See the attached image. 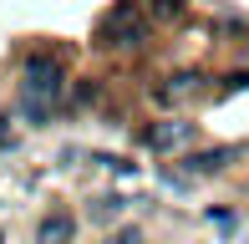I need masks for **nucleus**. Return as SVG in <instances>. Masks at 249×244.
<instances>
[{
    "label": "nucleus",
    "mask_w": 249,
    "mask_h": 244,
    "mask_svg": "<svg viewBox=\"0 0 249 244\" xmlns=\"http://www.w3.org/2000/svg\"><path fill=\"white\" fill-rule=\"evenodd\" d=\"M10 142H16V132H10V122H0V153H5Z\"/></svg>",
    "instance_id": "obj_10"
},
{
    "label": "nucleus",
    "mask_w": 249,
    "mask_h": 244,
    "mask_svg": "<svg viewBox=\"0 0 249 244\" xmlns=\"http://www.w3.org/2000/svg\"><path fill=\"white\" fill-rule=\"evenodd\" d=\"M188 138H194V122H158V127H148V148H158V153L183 148Z\"/></svg>",
    "instance_id": "obj_4"
},
{
    "label": "nucleus",
    "mask_w": 249,
    "mask_h": 244,
    "mask_svg": "<svg viewBox=\"0 0 249 244\" xmlns=\"http://www.w3.org/2000/svg\"><path fill=\"white\" fill-rule=\"evenodd\" d=\"M142 41V10L138 0H117L97 26V46H138Z\"/></svg>",
    "instance_id": "obj_2"
},
{
    "label": "nucleus",
    "mask_w": 249,
    "mask_h": 244,
    "mask_svg": "<svg viewBox=\"0 0 249 244\" xmlns=\"http://www.w3.org/2000/svg\"><path fill=\"white\" fill-rule=\"evenodd\" d=\"M122 209H127V198H122V193H107V198H97L92 214H97V219H117Z\"/></svg>",
    "instance_id": "obj_7"
},
{
    "label": "nucleus",
    "mask_w": 249,
    "mask_h": 244,
    "mask_svg": "<svg viewBox=\"0 0 249 244\" xmlns=\"http://www.w3.org/2000/svg\"><path fill=\"white\" fill-rule=\"evenodd\" d=\"M188 92H198V76H194V71H178L158 97H163V102H178V97H188Z\"/></svg>",
    "instance_id": "obj_6"
},
{
    "label": "nucleus",
    "mask_w": 249,
    "mask_h": 244,
    "mask_svg": "<svg viewBox=\"0 0 249 244\" xmlns=\"http://www.w3.org/2000/svg\"><path fill=\"white\" fill-rule=\"evenodd\" d=\"M229 158H234V148H213V153H198V158H188V173H219Z\"/></svg>",
    "instance_id": "obj_5"
},
{
    "label": "nucleus",
    "mask_w": 249,
    "mask_h": 244,
    "mask_svg": "<svg viewBox=\"0 0 249 244\" xmlns=\"http://www.w3.org/2000/svg\"><path fill=\"white\" fill-rule=\"evenodd\" d=\"M61 92H66L61 66H56L51 56H31V61H26V71H20V117H26L31 127H41V122L56 112Z\"/></svg>",
    "instance_id": "obj_1"
},
{
    "label": "nucleus",
    "mask_w": 249,
    "mask_h": 244,
    "mask_svg": "<svg viewBox=\"0 0 249 244\" xmlns=\"http://www.w3.org/2000/svg\"><path fill=\"white\" fill-rule=\"evenodd\" d=\"M71 239H76V219L66 214V209H51L36 224V244H71Z\"/></svg>",
    "instance_id": "obj_3"
},
{
    "label": "nucleus",
    "mask_w": 249,
    "mask_h": 244,
    "mask_svg": "<svg viewBox=\"0 0 249 244\" xmlns=\"http://www.w3.org/2000/svg\"><path fill=\"white\" fill-rule=\"evenodd\" d=\"M158 16H183V0H158Z\"/></svg>",
    "instance_id": "obj_9"
},
{
    "label": "nucleus",
    "mask_w": 249,
    "mask_h": 244,
    "mask_svg": "<svg viewBox=\"0 0 249 244\" xmlns=\"http://www.w3.org/2000/svg\"><path fill=\"white\" fill-rule=\"evenodd\" d=\"M107 244H142V229H117Z\"/></svg>",
    "instance_id": "obj_8"
}]
</instances>
